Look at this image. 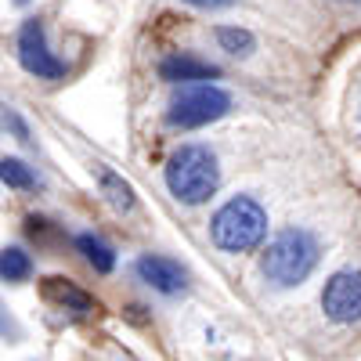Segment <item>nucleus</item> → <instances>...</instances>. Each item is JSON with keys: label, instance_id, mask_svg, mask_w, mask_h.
Returning a JSON list of instances; mask_svg holds the SVG:
<instances>
[{"label": "nucleus", "instance_id": "obj_18", "mask_svg": "<svg viewBox=\"0 0 361 361\" xmlns=\"http://www.w3.org/2000/svg\"><path fill=\"white\" fill-rule=\"evenodd\" d=\"M0 333H15V325L4 318V311H0Z\"/></svg>", "mask_w": 361, "mask_h": 361}, {"label": "nucleus", "instance_id": "obj_9", "mask_svg": "<svg viewBox=\"0 0 361 361\" xmlns=\"http://www.w3.org/2000/svg\"><path fill=\"white\" fill-rule=\"evenodd\" d=\"M159 76L166 83H195V80H214L221 69L214 62H202L195 54H166L159 62Z\"/></svg>", "mask_w": 361, "mask_h": 361}, {"label": "nucleus", "instance_id": "obj_5", "mask_svg": "<svg viewBox=\"0 0 361 361\" xmlns=\"http://www.w3.org/2000/svg\"><path fill=\"white\" fill-rule=\"evenodd\" d=\"M18 62L29 76L37 80H62L69 73V66L47 47V33L40 18H25L18 29Z\"/></svg>", "mask_w": 361, "mask_h": 361}, {"label": "nucleus", "instance_id": "obj_12", "mask_svg": "<svg viewBox=\"0 0 361 361\" xmlns=\"http://www.w3.org/2000/svg\"><path fill=\"white\" fill-rule=\"evenodd\" d=\"M33 257H29L22 246H4L0 250V282H11V286H22L33 279Z\"/></svg>", "mask_w": 361, "mask_h": 361}, {"label": "nucleus", "instance_id": "obj_10", "mask_svg": "<svg viewBox=\"0 0 361 361\" xmlns=\"http://www.w3.org/2000/svg\"><path fill=\"white\" fill-rule=\"evenodd\" d=\"M94 173H98V185H102V195L109 199V206L116 209V214H130L134 209V188H130V180H123L116 170H109V166H94Z\"/></svg>", "mask_w": 361, "mask_h": 361}, {"label": "nucleus", "instance_id": "obj_1", "mask_svg": "<svg viewBox=\"0 0 361 361\" xmlns=\"http://www.w3.org/2000/svg\"><path fill=\"white\" fill-rule=\"evenodd\" d=\"M318 257H322V246L307 228H286L260 253V275L275 289H293L300 282H307V275L318 267Z\"/></svg>", "mask_w": 361, "mask_h": 361}, {"label": "nucleus", "instance_id": "obj_17", "mask_svg": "<svg viewBox=\"0 0 361 361\" xmlns=\"http://www.w3.org/2000/svg\"><path fill=\"white\" fill-rule=\"evenodd\" d=\"M354 134L361 141V90H357V105H354Z\"/></svg>", "mask_w": 361, "mask_h": 361}, {"label": "nucleus", "instance_id": "obj_11", "mask_svg": "<svg viewBox=\"0 0 361 361\" xmlns=\"http://www.w3.org/2000/svg\"><path fill=\"white\" fill-rule=\"evenodd\" d=\"M73 243H76V250L83 253V260L94 267L98 275H112V271H116V250L105 243L102 235H94V231H80Z\"/></svg>", "mask_w": 361, "mask_h": 361}, {"label": "nucleus", "instance_id": "obj_4", "mask_svg": "<svg viewBox=\"0 0 361 361\" xmlns=\"http://www.w3.org/2000/svg\"><path fill=\"white\" fill-rule=\"evenodd\" d=\"M231 112V94L214 83H195V87H180V94L166 109V123L170 127H206L214 119Z\"/></svg>", "mask_w": 361, "mask_h": 361}, {"label": "nucleus", "instance_id": "obj_8", "mask_svg": "<svg viewBox=\"0 0 361 361\" xmlns=\"http://www.w3.org/2000/svg\"><path fill=\"white\" fill-rule=\"evenodd\" d=\"M40 293H44V300H47L51 307L66 311V314H73V318H83V314H94V311H98L94 296L83 293L73 279H62V275H47V279L40 282Z\"/></svg>", "mask_w": 361, "mask_h": 361}, {"label": "nucleus", "instance_id": "obj_16", "mask_svg": "<svg viewBox=\"0 0 361 361\" xmlns=\"http://www.w3.org/2000/svg\"><path fill=\"white\" fill-rule=\"evenodd\" d=\"M8 123H11V130L18 134V141H29V130H25V123H22V116L8 112Z\"/></svg>", "mask_w": 361, "mask_h": 361}, {"label": "nucleus", "instance_id": "obj_13", "mask_svg": "<svg viewBox=\"0 0 361 361\" xmlns=\"http://www.w3.org/2000/svg\"><path fill=\"white\" fill-rule=\"evenodd\" d=\"M217 44L228 51V54H235V58H250L253 51H257V37L250 33V29H243V25H217Z\"/></svg>", "mask_w": 361, "mask_h": 361}, {"label": "nucleus", "instance_id": "obj_3", "mask_svg": "<svg viewBox=\"0 0 361 361\" xmlns=\"http://www.w3.org/2000/svg\"><path fill=\"white\" fill-rule=\"evenodd\" d=\"M209 238L224 253H250L267 238V209L253 195H235L209 221Z\"/></svg>", "mask_w": 361, "mask_h": 361}, {"label": "nucleus", "instance_id": "obj_15", "mask_svg": "<svg viewBox=\"0 0 361 361\" xmlns=\"http://www.w3.org/2000/svg\"><path fill=\"white\" fill-rule=\"evenodd\" d=\"M192 8H202V11H217V8H231L235 0H185Z\"/></svg>", "mask_w": 361, "mask_h": 361}, {"label": "nucleus", "instance_id": "obj_2", "mask_svg": "<svg viewBox=\"0 0 361 361\" xmlns=\"http://www.w3.org/2000/svg\"><path fill=\"white\" fill-rule=\"evenodd\" d=\"M163 180L177 202L185 206H202L214 199L217 185H221V166L217 156L206 145H180L173 148V156L166 159Z\"/></svg>", "mask_w": 361, "mask_h": 361}, {"label": "nucleus", "instance_id": "obj_7", "mask_svg": "<svg viewBox=\"0 0 361 361\" xmlns=\"http://www.w3.org/2000/svg\"><path fill=\"white\" fill-rule=\"evenodd\" d=\"M134 271H137V279L148 286V289H156L163 296H180V293H188V267L173 260V257H163V253H141L134 260Z\"/></svg>", "mask_w": 361, "mask_h": 361}, {"label": "nucleus", "instance_id": "obj_14", "mask_svg": "<svg viewBox=\"0 0 361 361\" xmlns=\"http://www.w3.org/2000/svg\"><path fill=\"white\" fill-rule=\"evenodd\" d=\"M0 180H4L8 188H15V192H33V188H37L33 166L22 163V159H15V156H4V159H0Z\"/></svg>", "mask_w": 361, "mask_h": 361}, {"label": "nucleus", "instance_id": "obj_6", "mask_svg": "<svg viewBox=\"0 0 361 361\" xmlns=\"http://www.w3.org/2000/svg\"><path fill=\"white\" fill-rule=\"evenodd\" d=\"M322 311L336 325L361 322V271H354V267L336 271V275L322 286Z\"/></svg>", "mask_w": 361, "mask_h": 361}]
</instances>
